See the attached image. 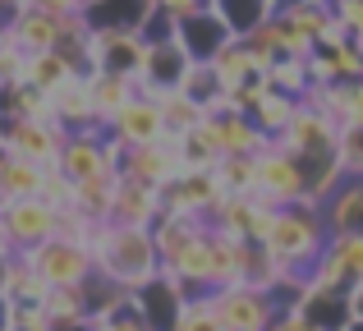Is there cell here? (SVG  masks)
<instances>
[{
    "instance_id": "obj_1",
    "label": "cell",
    "mask_w": 363,
    "mask_h": 331,
    "mask_svg": "<svg viewBox=\"0 0 363 331\" xmlns=\"http://www.w3.org/2000/svg\"><path fill=\"white\" fill-rule=\"evenodd\" d=\"M92 258H97V271L106 281H116L124 290H143L147 281L161 276V249L152 230H133V225H97L88 240Z\"/></svg>"
},
{
    "instance_id": "obj_2",
    "label": "cell",
    "mask_w": 363,
    "mask_h": 331,
    "mask_svg": "<svg viewBox=\"0 0 363 331\" xmlns=\"http://www.w3.org/2000/svg\"><path fill=\"white\" fill-rule=\"evenodd\" d=\"M267 253H272L281 267L290 271H313L318 258L327 253L331 244V225L327 212L318 203H290L272 216V230H267Z\"/></svg>"
},
{
    "instance_id": "obj_3",
    "label": "cell",
    "mask_w": 363,
    "mask_h": 331,
    "mask_svg": "<svg viewBox=\"0 0 363 331\" xmlns=\"http://www.w3.org/2000/svg\"><path fill=\"white\" fill-rule=\"evenodd\" d=\"M69 143V129L55 120H0V152H14L42 170L60 166V152Z\"/></svg>"
},
{
    "instance_id": "obj_4",
    "label": "cell",
    "mask_w": 363,
    "mask_h": 331,
    "mask_svg": "<svg viewBox=\"0 0 363 331\" xmlns=\"http://www.w3.org/2000/svg\"><path fill=\"white\" fill-rule=\"evenodd\" d=\"M28 262L37 267V276H42L51 290H74V286H83V281L97 276L92 249L88 244H69V240H51V244H42V249H33Z\"/></svg>"
},
{
    "instance_id": "obj_5",
    "label": "cell",
    "mask_w": 363,
    "mask_h": 331,
    "mask_svg": "<svg viewBox=\"0 0 363 331\" xmlns=\"http://www.w3.org/2000/svg\"><path fill=\"white\" fill-rule=\"evenodd\" d=\"M55 207L42 198H23V203H5L0 207V230H5L9 249L14 253H33L42 244L55 240Z\"/></svg>"
},
{
    "instance_id": "obj_6",
    "label": "cell",
    "mask_w": 363,
    "mask_h": 331,
    "mask_svg": "<svg viewBox=\"0 0 363 331\" xmlns=\"http://www.w3.org/2000/svg\"><path fill=\"white\" fill-rule=\"evenodd\" d=\"M212 308L221 318L225 331H267L276 322V299L272 290H257V286H230V290H216Z\"/></svg>"
},
{
    "instance_id": "obj_7",
    "label": "cell",
    "mask_w": 363,
    "mask_h": 331,
    "mask_svg": "<svg viewBox=\"0 0 363 331\" xmlns=\"http://www.w3.org/2000/svg\"><path fill=\"white\" fill-rule=\"evenodd\" d=\"M253 198L262 207H272V212H281V207H290V203H303V175H299L294 157L285 152L281 143H272L262 157H257V189H253Z\"/></svg>"
},
{
    "instance_id": "obj_8",
    "label": "cell",
    "mask_w": 363,
    "mask_h": 331,
    "mask_svg": "<svg viewBox=\"0 0 363 331\" xmlns=\"http://www.w3.org/2000/svg\"><path fill=\"white\" fill-rule=\"evenodd\" d=\"M225 189L216 184L212 170H184L179 179H170L166 189H161V216H203V221H212V212L221 207Z\"/></svg>"
},
{
    "instance_id": "obj_9",
    "label": "cell",
    "mask_w": 363,
    "mask_h": 331,
    "mask_svg": "<svg viewBox=\"0 0 363 331\" xmlns=\"http://www.w3.org/2000/svg\"><path fill=\"white\" fill-rule=\"evenodd\" d=\"M120 175L124 179H138L147 189H166L170 179L184 175V157H179V134H170L166 143H152V147H124L120 157Z\"/></svg>"
},
{
    "instance_id": "obj_10",
    "label": "cell",
    "mask_w": 363,
    "mask_h": 331,
    "mask_svg": "<svg viewBox=\"0 0 363 331\" xmlns=\"http://www.w3.org/2000/svg\"><path fill=\"white\" fill-rule=\"evenodd\" d=\"M198 134L216 147V157H262L272 147V138L257 134V125L240 111H216L198 125Z\"/></svg>"
},
{
    "instance_id": "obj_11",
    "label": "cell",
    "mask_w": 363,
    "mask_h": 331,
    "mask_svg": "<svg viewBox=\"0 0 363 331\" xmlns=\"http://www.w3.org/2000/svg\"><path fill=\"white\" fill-rule=\"evenodd\" d=\"M272 207H262L253 193H225L221 207L212 212V230L230 235V240H244V244H262L267 230H272Z\"/></svg>"
},
{
    "instance_id": "obj_12",
    "label": "cell",
    "mask_w": 363,
    "mask_h": 331,
    "mask_svg": "<svg viewBox=\"0 0 363 331\" xmlns=\"http://www.w3.org/2000/svg\"><path fill=\"white\" fill-rule=\"evenodd\" d=\"M363 281V235H331L327 253L313 267V286L322 290H354Z\"/></svg>"
},
{
    "instance_id": "obj_13",
    "label": "cell",
    "mask_w": 363,
    "mask_h": 331,
    "mask_svg": "<svg viewBox=\"0 0 363 331\" xmlns=\"http://www.w3.org/2000/svg\"><path fill=\"white\" fill-rule=\"evenodd\" d=\"M175 42L184 46V55H189V60L212 64L216 55H221L225 46L235 42V37H230V28L221 23V14H216V9L207 5V9H198V14L175 18Z\"/></svg>"
},
{
    "instance_id": "obj_14",
    "label": "cell",
    "mask_w": 363,
    "mask_h": 331,
    "mask_svg": "<svg viewBox=\"0 0 363 331\" xmlns=\"http://www.w3.org/2000/svg\"><path fill=\"white\" fill-rule=\"evenodd\" d=\"M92 51H97V69L120 74V79H143L147 69V37L143 33H97L92 28Z\"/></svg>"
},
{
    "instance_id": "obj_15",
    "label": "cell",
    "mask_w": 363,
    "mask_h": 331,
    "mask_svg": "<svg viewBox=\"0 0 363 331\" xmlns=\"http://www.w3.org/2000/svg\"><path fill=\"white\" fill-rule=\"evenodd\" d=\"M106 134L116 138L120 147H152V143H166V138H170V129H166L161 111L152 106L147 97H133L129 106H124L120 116L106 125Z\"/></svg>"
},
{
    "instance_id": "obj_16",
    "label": "cell",
    "mask_w": 363,
    "mask_h": 331,
    "mask_svg": "<svg viewBox=\"0 0 363 331\" xmlns=\"http://www.w3.org/2000/svg\"><path fill=\"white\" fill-rule=\"evenodd\" d=\"M281 147L290 157H331V152H340V125H331L327 116H318V111L303 106L299 120L285 129Z\"/></svg>"
},
{
    "instance_id": "obj_17",
    "label": "cell",
    "mask_w": 363,
    "mask_h": 331,
    "mask_svg": "<svg viewBox=\"0 0 363 331\" xmlns=\"http://www.w3.org/2000/svg\"><path fill=\"white\" fill-rule=\"evenodd\" d=\"M133 308L143 313L147 331H175L179 313H184V295H179V286L161 271L157 281H147L143 290H133Z\"/></svg>"
},
{
    "instance_id": "obj_18",
    "label": "cell",
    "mask_w": 363,
    "mask_h": 331,
    "mask_svg": "<svg viewBox=\"0 0 363 331\" xmlns=\"http://www.w3.org/2000/svg\"><path fill=\"white\" fill-rule=\"evenodd\" d=\"M51 111H55V125H65L69 134H97V129H106L97 120L92 97H88V74H74L60 92H51Z\"/></svg>"
},
{
    "instance_id": "obj_19",
    "label": "cell",
    "mask_w": 363,
    "mask_h": 331,
    "mask_svg": "<svg viewBox=\"0 0 363 331\" xmlns=\"http://www.w3.org/2000/svg\"><path fill=\"white\" fill-rule=\"evenodd\" d=\"M111 221L116 225H133V230H152L161 221V193L138 179H124L116 184V207H111Z\"/></svg>"
},
{
    "instance_id": "obj_20",
    "label": "cell",
    "mask_w": 363,
    "mask_h": 331,
    "mask_svg": "<svg viewBox=\"0 0 363 331\" xmlns=\"http://www.w3.org/2000/svg\"><path fill=\"white\" fill-rule=\"evenodd\" d=\"M313 88H331V83H363V55L354 42H331L318 46V55L308 60Z\"/></svg>"
},
{
    "instance_id": "obj_21",
    "label": "cell",
    "mask_w": 363,
    "mask_h": 331,
    "mask_svg": "<svg viewBox=\"0 0 363 331\" xmlns=\"http://www.w3.org/2000/svg\"><path fill=\"white\" fill-rule=\"evenodd\" d=\"M138 97H147L152 106L161 111V120H166L170 134H194V129L207 120V111L198 106L189 92H179V88H143L138 83Z\"/></svg>"
},
{
    "instance_id": "obj_22",
    "label": "cell",
    "mask_w": 363,
    "mask_h": 331,
    "mask_svg": "<svg viewBox=\"0 0 363 331\" xmlns=\"http://www.w3.org/2000/svg\"><path fill=\"white\" fill-rule=\"evenodd\" d=\"M5 33L23 46L28 55H42V51H55L60 46V18H51L46 9H18L14 18L5 23Z\"/></svg>"
},
{
    "instance_id": "obj_23",
    "label": "cell",
    "mask_w": 363,
    "mask_h": 331,
    "mask_svg": "<svg viewBox=\"0 0 363 331\" xmlns=\"http://www.w3.org/2000/svg\"><path fill=\"white\" fill-rule=\"evenodd\" d=\"M42 179H46V170L37 162H23V157H14V152H0V207L23 203V198H42Z\"/></svg>"
},
{
    "instance_id": "obj_24",
    "label": "cell",
    "mask_w": 363,
    "mask_h": 331,
    "mask_svg": "<svg viewBox=\"0 0 363 331\" xmlns=\"http://www.w3.org/2000/svg\"><path fill=\"white\" fill-rule=\"evenodd\" d=\"M88 97H92V106H97V120H101V125H111V120H116L120 111L138 97V83L120 79V74H106V69H92L88 74Z\"/></svg>"
},
{
    "instance_id": "obj_25",
    "label": "cell",
    "mask_w": 363,
    "mask_h": 331,
    "mask_svg": "<svg viewBox=\"0 0 363 331\" xmlns=\"http://www.w3.org/2000/svg\"><path fill=\"white\" fill-rule=\"evenodd\" d=\"M189 55H184V46L179 42H157V46H147V69H143V88H179L184 83V74H189Z\"/></svg>"
},
{
    "instance_id": "obj_26",
    "label": "cell",
    "mask_w": 363,
    "mask_h": 331,
    "mask_svg": "<svg viewBox=\"0 0 363 331\" xmlns=\"http://www.w3.org/2000/svg\"><path fill=\"white\" fill-rule=\"evenodd\" d=\"M248 249L253 244L212 230V281H216V290H230V286H244L248 281Z\"/></svg>"
},
{
    "instance_id": "obj_27",
    "label": "cell",
    "mask_w": 363,
    "mask_h": 331,
    "mask_svg": "<svg viewBox=\"0 0 363 331\" xmlns=\"http://www.w3.org/2000/svg\"><path fill=\"white\" fill-rule=\"evenodd\" d=\"M212 9L221 14L235 42H248L267 18H276V0H212Z\"/></svg>"
},
{
    "instance_id": "obj_28",
    "label": "cell",
    "mask_w": 363,
    "mask_h": 331,
    "mask_svg": "<svg viewBox=\"0 0 363 331\" xmlns=\"http://www.w3.org/2000/svg\"><path fill=\"white\" fill-rule=\"evenodd\" d=\"M331 235H363V179H345L336 193L322 203Z\"/></svg>"
},
{
    "instance_id": "obj_29",
    "label": "cell",
    "mask_w": 363,
    "mask_h": 331,
    "mask_svg": "<svg viewBox=\"0 0 363 331\" xmlns=\"http://www.w3.org/2000/svg\"><path fill=\"white\" fill-rule=\"evenodd\" d=\"M299 313L308 318L318 331H345L350 322H354V318H350V295L345 290H322V286L308 290V299H303Z\"/></svg>"
},
{
    "instance_id": "obj_30",
    "label": "cell",
    "mask_w": 363,
    "mask_h": 331,
    "mask_svg": "<svg viewBox=\"0 0 363 331\" xmlns=\"http://www.w3.org/2000/svg\"><path fill=\"white\" fill-rule=\"evenodd\" d=\"M203 230H207L203 216H170V212L161 216V221L152 225V235H157V249H161V267H166L170 258H179V253H184Z\"/></svg>"
},
{
    "instance_id": "obj_31",
    "label": "cell",
    "mask_w": 363,
    "mask_h": 331,
    "mask_svg": "<svg viewBox=\"0 0 363 331\" xmlns=\"http://www.w3.org/2000/svg\"><path fill=\"white\" fill-rule=\"evenodd\" d=\"M299 111H303V101H299V97H285V92H267L262 106L253 111V125H257V134H262V138L281 143L285 129L299 120Z\"/></svg>"
},
{
    "instance_id": "obj_32",
    "label": "cell",
    "mask_w": 363,
    "mask_h": 331,
    "mask_svg": "<svg viewBox=\"0 0 363 331\" xmlns=\"http://www.w3.org/2000/svg\"><path fill=\"white\" fill-rule=\"evenodd\" d=\"M212 69H216V79H221V88L230 92V88H240V83H253V79H262V60H257L253 51H248V42H230L221 55L212 60Z\"/></svg>"
},
{
    "instance_id": "obj_33",
    "label": "cell",
    "mask_w": 363,
    "mask_h": 331,
    "mask_svg": "<svg viewBox=\"0 0 363 331\" xmlns=\"http://www.w3.org/2000/svg\"><path fill=\"white\" fill-rule=\"evenodd\" d=\"M116 184H120V175H101V179H88V184H74V212L88 216L92 225H106L111 207H116Z\"/></svg>"
},
{
    "instance_id": "obj_34",
    "label": "cell",
    "mask_w": 363,
    "mask_h": 331,
    "mask_svg": "<svg viewBox=\"0 0 363 331\" xmlns=\"http://www.w3.org/2000/svg\"><path fill=\"white\" fill-rule=\"evenodd\" d=\"M46 295H51V286L37 276L28 253H14L9 271H5V299H14V304H46Z\"/></svg>"
},
{
    "instance_id": "obj_35",
    "label": "cell",
    "mask_w": 363,
    "mask_h": 331,
    "mask_svg": "<svg viewBox=\"0 0 363 331\" xmlns=\"http://www.w3.org/2000/svg\"><path fill=\"white\" fill-rule=\"evenodd\" d=\"M179 92H189V97L198 101V106L207 111V116H216V111H230V101H225V88H221V79H216V69L212 64H189V74H184V83H179Z\"/></svg>"
},
{
    "instance_id": "obj_36",
    "label": "cell",
    "mask_w": 363,
    "mask_h": 331,
    "mask_svg": "<svg viewBox=\"0 0 363 331\" xmlns=\"http://www.w3.org/2000/svg\"><path fill=\"white\" fill-rule=\"evenodd\" d=\"M74 79V69H69V60L65 55H55V51H42V55H28V69H23V83H33L37 92H60L65 83Z\"/></svg>"
},
{
    "instance_id": "obj_37",
    "label": "cell",
    "mask_w": 363,
    "mask_h": 331,
    "mask_svg": "<svg viewBox=\"0 0 363 331\" xmlns=\"http://www.w3.org/2000/svg\"><path fill=\"white\" fill-rule=\"evenodd\" d=\"M212 175L225 193H253L257 189V157H221Z\"/></svg>"
},
{
    "instance_id": "obj_38",
    "label": "cell",
    "mask_w": 363,
    "mask_h": 331,
    "mask_svg": "<svg viewBox=\"0 0 363 331\" xmlns=\"http://www.w3.org/2000/svg\"><path fill=\"white\" fill-rule=\"evenodd\" d=\"M262 79H267V88H272V92H285V97H299V101L308 97V88H313L308 64H299V60H276Z\"/></svg>"
},
{
    "instance_id": "obj_39",
    "label": "cell",
    "mask_w": 363,
    "mask_h": 331,
    "mask_svg": "<svg viewBox=\"0 0 363 331\" xmlns=\"http://www.w3.org/2000/svg\"><path fill=\"white\" fill-rule=\"evenodd\" d=\"M42 308L51 313V322H83V318H88V308H83V286H74V290H51Z\"/></svg>"
},
{
    "instance_id": "obj_40",
    "label": "cell",
    "mask_w": 363,
    "mask_h": 331,
    "mask_svg": "<svg viewBox=\"0 0 363 331\" xmlns=\"http://www.w3.org/2000/svg\"><path fill=\"white\" fill-rule=\"evenodd\" d=\"M179 157H184V170H216V162H221V157H216V147L207 143L203 134H179Z\"/></svg>"
},
{
    "instance_id": "obj_41",
    "label": "cell",
    "mask_w": 363,
    "mask_h": 331,
    "mask_svg": "<svg viewBox=\"0 0 363 331\" xmlns=\"http://www.w3.org/2000/svg\"><path fill=\"white\" fill-rule=\"evenodd\" d=\"M340 170L345 179H363V125L340 129Z\"/></svg>"
},
{
    "instance_id": "obj_42",
    "label": "cell",
    "mask_w": 363,
    "mask_h": 331,
    "mask_svg": "<svg viewBox=\"0 0 363 331\" xmlns=\"http://www.w3.org/2000/svg\"><path fill=\"white\" fill-rule=\"evenodd\" d=\"M175 331H225V327H221V318H216L212 299H194V304H184Z\"/></svg>"
},
{
    "instance_id": "obj_43",
    "label": "cell",
    "mask_w": 363,
    "mask_h": 331,
    "mask_svg": "<svg viewBox=\"0 0 363 331\" xmlns=\"http://www.w3.org/2000/svg\"><path fill=\"white\" fill-rule=\"evenodd\" d=\"M42 203H51L55 212L74 207V179L65 175L60 166H51V170H46V179H42Z\"/></svg>"
},
{
    "instance_id": "obj_44",
    "label": "cell",
    "mask_w": 363,
    "mask_h": 331,
    "mask_svg": "<svg viewBox=\"0 0 363 331\" xmlns=\"http://www.w3.org/2000/svg\"><path fill=\"white\" fill-rule=\"evenodd\" d=\"M23 69H28V51L5 33V42H0V83H18Z\"/></svg>"
},
{
    "instance_id": "obj_45",
    "label": "cell",
    "mask_w": 363,
    "mask_h": 331,
    "mask_svg": "<svg viewBox=\"0 0 363 331\" xmlns=\"http://www.w3.org/2000/svg\"><path fill=\"white\" fill-rule=\"evenodd\" d=\"M331 14H336L340 28H345L350 42H359V37H363V0H331Z\"/></svg>"
},
{
    "instance_id": "obj_46",
    "label": "cell",
    "mask_w": 363,
    "mask_h": 331,
    "mask_svg": "<svg viewBox=\"0 0 363 331\" xmlns=\"http://www.w3.org/2000/svg\"><path fill=\"white\" fill-rule=\"evenodd\" d=\"M51 313L42 304H14V331H51Z\"/></svg>"
},
{
    "instance_id": "obj_47",
    "label": "cell",
    "mask_w": 363,
    "mask_h": 331,
    "mask_svg": "<svg viewBox=\"0 0 363 331\" xmlns=\"http://www.w3.org/2000/svg\"><path fill=\"white\" fill-rule=\"evenodd\" d=\"M97 331H147V322H143V313L138 308H120L116 318H106V322H97Z\"/></svg>"
},
{
    "instance_id": "obj_48",
    "label": "cell",
    "mask_w": 363,
    "mask_h": 331,
    "mask_svg": "<svg viewBox=\"0 0 363 331\" xmlns=\"http://www.w3.org/2000/svg\"><path fill=\"white\" fill-rule=\"evenodd\" d=\"M152 9H161V14L170 18H184V14H198V9H207L212 0H147Z\"/></svg>"
},
{
    "instance_id": "obj_49",
    "label": "cell",
    "mask_w": 363,
    "mask_h": 331,
    "mask_svg": "<svg viewBox=\"0 0 363 331\" xmlns=\"http://www.w3.org/2000/svg\"><path fill=\"white\" fill-rule=\"evenodd\" d=\"M267 331H318V327H313L303 313H276V322L267 327Z\"/></svg>"
},
{
    "instance_id": "obj_50",
    "label": "cell",
    "mask_w": 363,
    "mask_h": 331,
    "mask_svg": "<svg viewBox=\"0 0 363 331\" xmlns=\"http://www.w3.org/2000/svg\"><path fill=\"white\" fill-rule=\"evenodd\" d=\"M33 5H37V0H0V14H5V23H9L18 9H33Z\"/></svg>"
},
{
    "instance_id": "obj_51",
    "label": "cell",
    "mask_w": 363,
    "mask_h": 331,
    "mask_svg": "<svg viewBox=\"0 0 363 331\" xmlns=\"http://www.w3.org/2000/svg\"><path fill=\"white\" fill-rule=\"evenodd\" d=\"M350 318H354V322H363V281L350 290Z\"/></svg>"
},
{
    "instance_id": "obj_52",
    "label": "cell",
    "mask_w": 363,
    "mask_h": 331,
    "mask_svg": "<svg viewBox=\"0 0 363 331\" xmlns=\"http://www.w3.org/2000/svg\"><path fill=\"white\" fill-rule=\"evenodd\" d=\"M9 327H14V299L0 295V331H9Z\"/></svg>"
},
{
    "instance_id": "obj_53",
    "label": "cell",
    "mask_w": 363,
    "mask_h": 331,
    "mask_svg": "<svg viewBox=\"0 0 363 331\" xmlns=\"http://www.w3.org/2000/svg\"><path fill=\"white\" fill-rule=\"evenodd\" d=\"M0 42H5V14H0Z\"/></svg>"
},
{
    "instance_id": "obj_54",
    "label": "cell",
    "mask_w": 363,
    "mask_h": 331,
    "mask_svg": "<svg viewBox=\"0 0 363 331\" xmlns=\"http://www.w3.org/2000/svg\"><path fill=\"white\" fill-rule=\"evenodd\" d=\"M345 331H363V322H350V327H345Z\"/></svg>"
},
{
    "instance_id": "obj_55",
    "label": "cell",
    "mask_w": 363,
    "mask_h": 331,
    "mask_svg": "<svg viewBox=\"0 0 363 331\" xmlns=\"http://www.w3.org/2000/svg\"><path fill=\"white\" fill-rule=\"evenodd\" d=\"M9 331H14V327H9Z\"/></svg>"
}]
</instances>
